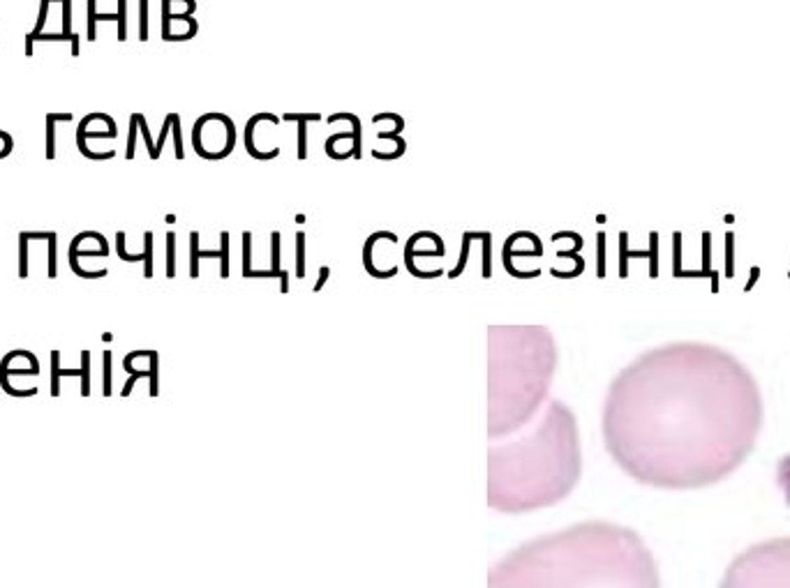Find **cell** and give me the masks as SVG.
Returning <instances> with one entry per match:
<instances>
[{"label": "cell", "instance_id": "cell-4", "mask_svg": "<svg viewBox=\"0 0 790 588\" xmlns=\"http://www.w3.org/2000/svg\"><path fill=\"white\" fill-rule=\"evenodd\" d=\"M555 346L546 335L518 346L492 342L488 358V439L520 432L541 413L555 374Z\"/></svg>", "mask_w": 790, "mask_h": 588}, {"label": "cell", "instance_id": "cell-13", "mask_svg": "<svg viewBox=\"0 0 790 588\" xmlns=\"http://www.w3.org/2000/svg\"><path fill=\"white\" fill-rule=\"evenodd\" d=\"M134 116H137V125H139V130H141V134H144V139H146L148 153H150V157H153V155H155V143H153V139H150V132H148L146 120H144V116H141V113H134Z\"/></svg>", "mask_w": 790, "mask_h": 588}, {"label": "cell", "instance_id": "cell-15", "mask_svg": "<svg viewBox=\"0 0 790 588\" xmlns=\"http://www.w3.org/2000/svg\"><path fill=\"white\" fill-rule=\"evenodd\" d=\"M111 392V353L104 351V395Z\"/></svg>", "mask_w": 790, "mask_h": 588}, {"label": "cell", "instance_id": "cell-14", "mask_svg": "<svg viewBox=\"0 0 790 588\" xmlns=\"http://www.w3.org/2000/svg\"><path fill=\"white\" fill-rule=\"evenodd\" d=\"M12 148H14V139H12L7 132L0 130V160L10 155V153H12Z\"/></svg>", "mask_w": 790, "mask_h": 588}, {"label": "cell", "instance_id": "cell-3", "mask_svg": "<svg viewBox=\"0 0 790 588\" xmlns=\"http://www.w3.org/2000/svg\"><path fill=\"white\" fill-rule=\"evenodd\" d=\"M583 476L576 413L548 399L529 432L488 448L485 501L499 515H527L569 499Z\"/></svg>", "mask_w": 790, "mask_h": 588}, {"label": "cell", "instance_id": "cell-2", "mask_svg": "<svg viewBox=\"0 0 790 588\" xmlns=\"http://www.w3.org/2000/svg\"><path fill=\"white\" fill-rule=\"evenodd\" d=\"M485 588H661V575L634 529L585 519L499 556L488 568Z\"/></svg>", "mask_w": 790, "mask_h": 588}, {"label": "cell", "instance_id": "cell-7", "mask_svg": "<svg viewBox=\"0 0 790 588\" xmlns=\"http://www.w3.org/2000/svg\"><path fill=\"white\" fill-rule=\"evenodd\" d=\"M70 120H72L70 111L47 113V160H54L56 157V123H70Z\"/></svg>", "mask_w": 790, "mask_h": 588}, {"label": "cell", "instance_id": "cell-11", "mask_svg": "<svg viewBox=\"0 0 790 588\" xmlns=\"http://www.w3.org/2000/svg\"><path fill=\"white\" fill-rule=\"evenodd\" d=\"M144 240H146V250H144V263H146V277H150L153 275V259H150V256H153V233H146L144 236Z\"/></svg>", "mask_w": 790, "mask_h": 588}, {"label": "cell", "instance_id": "cell-5", "mask_svg": "<svg viewBox=\"0 0 790 588\" xmlns=\"http://www.w3.org/2000/svg\"><path fill=\"white\" fill-rule=\"evenodd\" d=\"M719 588H790V535L767 538L740 552Z\"/></svg>", "mask_w": 790, "mask_h": 588}, {"label": "cell", "instance_id": "cell-8", "mask_svg": "<svg viewBox=\"0 0 790 588\" xmlns=\"http://www.w3.org/2000/svg\"><path fill=\"white\" fill-rule=\"evenodd\" d=\"M97 0H88V40L95 42V24L97 21H118V14H97L95 12Z\"/></svg>", "mask_w": 790, "mask_h": 588}, {"label": "cell", "instance_id": "cell-6", "mask_svg": "<svg viewBox=\"0 0 790 588\" xmlns=\"http://www.w3.org/2000/svg\"><path fill=\"white\" fill-rule=\"evenodd\" d=\"M60 376H81V395H90V351L81 353V369H60V353L51 351V395H60Z\"/></svg>", "mask_w": 790, "mask_h": 588}, {"label": "cell", "instance_id": "cell-10", "mask_svg": "<svg viewBox=\"0 0 790 588\" xmlns=\"http://www.w3.org/2000/svg\"><path fill=\"white\" fill-rule=\"evenodd\" d=\"M125 14H127V0H118V40L125 42L127 40V21H125Z\"/></svg>", "mask_w": 790, "mask_h": 588}, {"label": "cell", "instance_id": "cell-17", "mask_svg": "<svg viewBox=\"0 0 790 588\" xmlns=\"http://www.w3.org/2000/svg\"><path fill=\"white\" fill-rule=\"evenodd\" d=\"M174 233L167 236V245H169V275H174Z\"/></svg>", "mask_w": 790, "mask_h": 588}, {"label": "cell", "instance_id": "cell-12", "mask_svg": "<svg viewBox=\"0 0 790 588\" xmlns=\"http://www.w3.org/2000/svg\"><path fill=\"white\" fill-rule=\"evenodd\" d=\"M141 7V26H139V40L146 42L148 40V0H139Z\"/></svg>", "mask_w": 790, "mask_h": 588}, {"label": "cell", "instance_id": "cell-1", "mask_svg": "<svg viewBox=\"0 0 790 588\" xmlns=\"http://www.w3.org/2000/svg\"><path fill=\"white\" fill-rule=\"evenodd\" d=\"M763 395L731 351L675 342L645 351L615 376L601 432L613 462L638 485L703 489L740 469L763 429Z\"/></svg>", "mask_w": 790, "mask_h": 588}, {"label": "cell", "instance_id": "cell-16", "mask_svg": "<svg viewBox=\"0 0 790 588\" xmlns=\"http://www.w3.org/2000/svg\"><path fill=\"white\" fill-rule=\"evenodd\" d=\"M174 137H176V157H178V160H183V139H180V120H178V116L174 120Z\"/></svg>", "mask_w": 790, "mask_h": 588}, {"label": "cell", "instance_id": "cell-9", "mask_svg": "<svg viewBox=\"0 0 790 588\" xmlns=\"http://www.w3.org/2000/svg\"><path fill=\"white\" fill-rule=\"evenodd\" d=\"M319 116H300V113H291V116H284V120H298L300 127H298V157H305L307 155V141H305V120H314Z\"/></svg>", "mask_w": 790, "mask_h": 588}]
</instances>
